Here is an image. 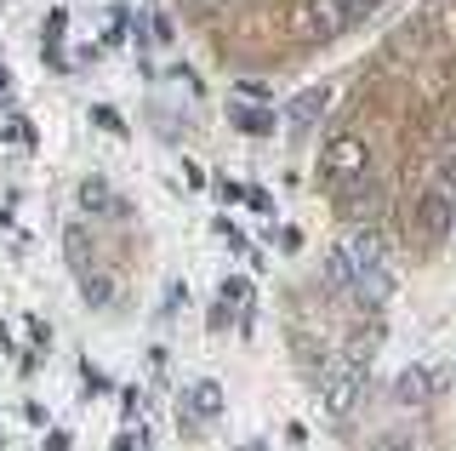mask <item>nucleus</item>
Segmentation results:
<instances>
[{
	"mask_svg": "<svg viewBox=\"0 0 456 451\" xmlns=\"http://www.w3.org/2000/svg\"><path fill=\"white\" fill-rule=\"evenodd\" d=\"M325 286L337 291H354L360 303H388L394 291V275H388V246H382L377 229H354L342 234L331 246V258H325Z\"/></svg>",
	"mask_w": 456,
	"mask_h": 451,
	"instance_id": "nucleus-1",
	"label": "nucleus"
},
{
	"mask_svg": "<svg viewBox=\"0 0 456 451\" xmlns=\"http://www.w3.org/2000/svg\"><path fill=\"white\" fill-rule=\"evenodd\" d=\"M377 6L382 0H291V35L308 40V46H325V40L348 35Z\"/></svg>",
	"mask_w": 456,
	"mask_h": 451,
	"instance_id": "nucleus-2",
	"label": "nucleus"
},
{
	"mask_svg": "<svg viewBox=\"0 0 456 451\" xmlns=\"http://www.w3.org/2000/svg\"><path fill=\"white\" fill-rule=\"evenodd\" d=\"M314 394H320V406L331 417H354V406H360V394H365V360L360 355H331L320 365V377H314Z\"/></svg>",
	"mask_w": 456,
	"mask_h": 451,
	"instance_id": "nucleus-3",
	"label": "nucleus"
},
{
	"mask_svg": "<svg viewBox=\"0 0 456 451\" xmlns=\"http://www.w3.org/2000/svg\"><path fill=\"white\" fill-rule=\"evenodd\" d=\"M360 177H370V144L354 137V132H337L331 144L320 149V183L331 194H342V189H354Z\"/></svg>",
	"mask_w": 456,
	"mask_h": 451,
	"instance_id": "nucleus-4",
	"label": "nucleus"
},
{
	"mask_svg": "<svg viewBox=\"0 0 456 451\" xmlns=\"http://www.w3.org/2000/svg\"><path fill=\"white\" fill-rule=\"evenodd\" d=\"M451 229H456V189H451V177H434L417 194V234L428 246H445Z\"/></svg>",
	"mask_w": 456,
	"mask_h": 451,
	"instance_id": "nucleus-5",
	"label": "nucleus"
},
{
	"mask_svg": "<svg viewBox=\"0 0 456 451\" xmlns=\"http://www.w3.org/2000/svg\"><path fill=\"white\" fill-rule=\"evenodd\" d=\"M228 406V394L217 377H194V383H183V417L189 422H217Z\"/></svg>",
	"mask_w": 456,
	"mask_h": 451,
	"instance_id": "nucleus-6",
	"label": "nucleus"
},
{
	"mask_svg": "<svg viewBox=\"0 0 456 451\" xmlns=\"http://www.w3.org/2000/svg\"><path fill=\"white\" fill-rule=\"evenodd\" d=\"M246 308H251V280H240V275L223 280V286H217V308H211V332H223L228 320H240V332H251Z\"/></svg>",
	"mask_w": 456,
	"mask_h": 451,
	"instance_id": "nucleus-7",
	"label": "nucleus"
},
{
	"mask_svg": "<svg viewBox=\"0 0 456 451\" xmlns=\"http://www.w3.org/2000/svg\"><path fill=\"white\" fill-rule=\"evenodd\" d=\"M434 394H445V372H428V365H405L394 383V400L399 406H428Z\"/></svg>",
	"mask_w": 456,
	"mask_h": 451,
	"instance_id": "nucleus-8",
	"label": "nucleus"
},
{
	"mask_svg": "<svg viewBox=\"0 0 456 451\" xmlns=\"http://www.w3.org/2000/svg\"><path fill=\"white\" fill-rule=\"evenodd\" d=\"M325 103H331V92L325 86H314V92H303L291 109H285V126H291V137H308V126L325 115Z\"/></svg>",
	"mask_w": 456,
	"mask_h": 451,
	"instance_id": "nucleus-9",
	"label": "nucleus"
},
{
	"mask_svg": "<svg viewBox=\"0 0 456 451\" xmlns=\"http://www.w3.org/2000/svg\"><path fill=\"white\" fill-rule=\"evenodd\" d=\"M80 206H86V211H114L109 183H103V177H86V183H80Z\"/></svg>",
	"mask_w": 456,
	"mask_h": 451,
	"instance_id": "nucleus-10",
	"label": "nucleus"
},
{
	"mask_svg": "<svg viewBox=\"0 0 456 451\" xmlns=\"http://www.w3.org/2000/svg\"><path fill=\"white\" fill-rule=\"evenodd\" d=\"M228 120H234L240 132H251V137L274 132V115H263V109H228Z\"/></svg>",
	"mask_w": 456,
	"mask_h": 451,
	"instance_id": "nucleus-11",
	"label": "nucleus"
},
{
	"mask_svg": "<svg viewBox=\"0 0 456 451\" xmlns=\"http://www.w3.org/2000/svg\"><path fill=\"white\" fill-rule=\"evenodd\" d=\"M86 303H97V308H109L114 303V286H109V275H86Z\"/></svg>",
	"mask_w": 456,
	"mask_h": 451,
	"instance_id": "nucleus-12",
	"label": "nucleus"
},
{
	"mask_svg": "<svg viewBox=\"0 0 456 451\" xmlns=\"http://www.w3.org/2000/svg\"><path fill=\"white\" fill-rule=\"evenodd\" d=\"M80 377H86V394H109V377H103V372H97V365H92V360H86V372H80Z\"/></svg>",
	"mask_w": 456,
	"mask_h": 451,
	"instance_id": "nucleus-13",
	"label": "nucleus"
},
{
	"mask_svg": "<svg viewBox=\"0 0 456 451\" xmlns=\"http://www.w3.org/2000/svg\"><path fill=\"white\" fill-rule=\"evenodd\" d=\"M6 144H18V149H28V144H35V132H28L23 120H6Z\"/></svg>",
	"mask_w": 456,
	"mask_h": 451,
	"instance_id": "nucleus-14",
	"label": "nucleus"
},
{
	"mask_svg": "<svg viewBox=\"0 0 456 451\" xmlns=\"http://www.w3.org/2000/svg\"><path fill=\"white\" fill-rule=\"evenodd\" d=\"M217 229H223V241H228V251H251V241H246V234H240V229H234V223H228V217L217 223Z\"/></svg>",
	"mask_w": 456,
	"mask_h": 451,
	"instance_id": "nucleus-15",
	"label": "nucleus"
},
{
	"mask_svg": "<svg viewBox=\"0 0 456 451\" xmlns=\"http://www.w3.org/2000/svg\"><path fill=\"white\" fill-rule=\"evenodd\" d=\"M246 206H251V211H274V201H268V189H246Z\"/></svg>",
	"mask_w": 456,
	"mask_h": 451,
	"instance_id": "nucleus-16",
	"label": "nucleus"
},
{
	"mask_svg": "<svg viewBox=\"0 0 456 451\" xmlns=\"http://www.w3.org/2000/svg\"><path fill=\"white\" fill-rule=\"evenodd\" d=\"M97 126H109V132H126V126H120V115H114L109 103H97Z\"/></svg>",
	"mask_w": 456,
	"mask_h": 451,
	"instance_id": "nucleus-17",
	"label": "nucleus"
},
{
	"mask_svg": "<svg viewBox=\"0 0 456 451\" xmlns=\"http://www.w3.org/2000/svg\"><path fill=\"white\" fill-rule=\"evenodd\" d=\"M12 92V75H6V69H0V97H6Z\"/></svg>",
	"mask_w": 456,
	"mask_h": 451,
	"instance_id": "nucleus-18",
	"label": "nucleus"
},
{
	"mask_svg": "<svg viewBox=\"0 0 456 451\" xmlns=\"http://www.w3.org/2000/svg\"><path fill=\"white\" fill-rule=\"evenodd\" d=\"M0 348H6V326H0Z\"/></svg>",
	"mask_w": 456,
	"mask_h": 451,
	"instance_id": "nucleus-19",
	"label": "nucleus"
}]
</instances>
